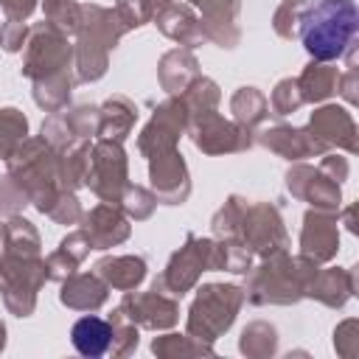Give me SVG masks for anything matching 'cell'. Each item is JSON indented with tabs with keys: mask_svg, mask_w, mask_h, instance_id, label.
<instances>
[{
	"mask_svg": "<svg viewBox=\"0 0 359 359\" xmlns=\"http://www.w3.org/2000/svg\"><path fill=\"white\" fill-rule=\"evenodd\" d=\"M359 25L353 0H320L300 17V39L314 59H339Z\"/></svg>",
	"mask_w": 359,
	"mask_h": 359,
	"instance_id": "6da1fadb",
	"label": "cell"
},
{
	"mask_svg": "<svg viewBox=\"0 0 359 359\" xmlns=\"http://www.w3.org/2000/svg\"><path fill=\"white\" fill-rule=\"evenodd\" d=\"M70 337H73V345H76L79 353H84V356H101L109 348L112 328L101 317H81L73 325V334Z\"/></svg>",
	"mask_w": 359,
	"mask_h": 359,
	"instance_id": "7a4b0ae2",
	"label": "cell"
}]
</instances>
